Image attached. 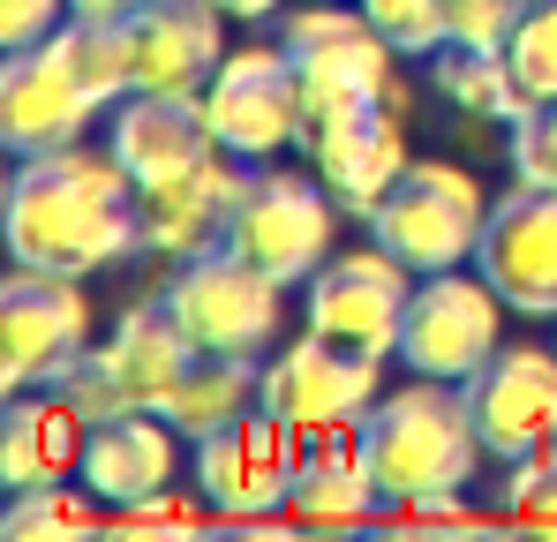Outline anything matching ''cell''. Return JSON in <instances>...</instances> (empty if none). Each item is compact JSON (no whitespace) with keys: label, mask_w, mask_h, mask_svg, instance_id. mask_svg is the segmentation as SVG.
<instances>
[{"label":"cell","mask_w":557,"mask_h":542,"mask_svg":"<svg viewBox=\"0 0 557 542\" xmlns=\"http://www.w3.org/2000/svg\"><path fill=\"white\" fill-rule=\"evenodd\" d=\"M362 15H370L407 61H430L445 46V0H362Z\"/></svg>","instance_id":"f1b7e54d"},{"label":"cell","mask_w":557,"mask_h":542,"mask_svg":"<svg viewBox=\"0 0 557 542\" xmlns=\"http://www.w3.org/2000/svg\"><path fill=\"white\" fill-rule=\"evenodd\" d=\"M211 106V128H219V151L264 167L286 144H301V69L286 46H242L219 61V76L203 90Z\"/></svg>","instance_id":"4fadbf2b"},{"label":"cell","mask_w":557,"mask_h":542,"mask_svg":"<svg viewBox=\"0 0 557 542\" xmlns=\"http://www.w3.org/2000/svg\"><path fill=\"white\" fill-rule=\"evenodd\" d=\"M528 0H445V46L467 53H505L512 30H520Z\"/></svg>","instance_id":"83f0119b"},{"label":"cell","mask_w":557,"mask_h":542,"mask_svg":"<svg viewBox=\"0 0 557 542\" xmlns=\"http://www.w3.org/2000/svg\"><path fill=\"white\" fill-rule=\"evenodd\" d=\"M467 407H474V430L482 452L520 467L535 452L557 445V347H497L467 377Z\"/></svg>","instance_id":"9a60e30c"},{"label":"cell","mask_w":557,"mask_h":542,"mask_svg":"<svg viewBox=\"0 0 557 542\" xmlns=\"http://www.w3.org/2000/svg\"><path fill=\"white\" fill-rule=\"evenodd\" d=\"M392 520H407V528H482V513L467 505L460 490H445V497H414V505H384Z\"/></svg>","instance_id":"836d02e7"},{"label":"cell","mask_w":557,"mask_h":542,"mask_svg":"<svg viewBox=\"0 0 557 542\" xmlns=\"http://www.w3.org/2000/svg\"><path fill=\"white\" fill-rule=\"evenodd\" d=\"M242 188H249V159H234V151H211V159L188 167V174L136 188L144 249L166 257V264L226 249V226H234V211H242Z\"/></svg>","instance_id":"2e32d148"},{"label":"cell","mask_w":557,"mask_h":542,"mask_svg":"<svg viewBox=\"0 0 557 542\" xmlns=\"http://www.w3.org/2000/svg\"><path fill=\"white\" fill-rule=\"evenodd\" d=\"M106 151L128 167L136 188H151V181L203 167L219 151V128H211L203 90H128L121 106H106Z\"/></svg>","instance_id":"ac0fdd59"},{"label":"cell","mask_w":557,"mask_h":542,"mask_svg":"<svg viewBox=\"0 0 557 542\" xmlns=\"http://www.w3.org/2000/svg\"><path fill=\"white\" fill-rule=\"evenodd\" d=\"M332 242H339V196L324 188V174H301V167H249L242 188V211L226 226V249L249 257L257 271H272L286 286H309L317 271L332 264Z\"/></svg>","instance_id":"5b68a950"},{"label":"cell","mask_w":557,"mask_h":542,"mask_svg":"<svg viewBox=\"0 0 557 542\" xmlns=\"http://www.w3.org/2000/svg\"><path fill=\"white\" fill-rule=\"evenodd\" d=\"M294 467H301V438L278 422L272 407H257V415L196 438V490L234 528H257V520H278L286 513Z\"/></svg>","instance_id":"8fae6325"},{"label":"cell","mask_w":557,"mask_h":542,"mask_svg":"<svg viewBox=\"0 0 557 542\" xmlns=\"http://www.w3.org/2000/svg\"><path fill=\"white\" fill-rule=\"evenodd\" d=\"M505 347V294L482 279V271H422L414 279V301H407V324H399V355L407 377H445L467 384L482 361Z\"/></svg>","instance_id":"9c48e42d"},{"label":"cell","mask_w":557,"mask_h":542,"mask_svg":"<svg viewBox=\"0 0 557 542\" xmlns=\"http://www.w3.org/2000/svg\"><path fill=\"white\" fill-rule=\"evenodd\" d=\"M91 355V294L69 271L15 264L0 286V392L69 384V369Z\"/></svg>","instance_id":"ba28073f"},{"label":"cell","mask_w":557,"mask_h":542,"mask_svg":"<svg viewBox=\"0 0 557 542\" xmlns=\"http://www.w3.org/2000/svg\"><path fill=\"white\" fill-rule=\"evenodd\" d=\"M188 361H196V340L182 332V317H174V301L166 294H144L136 309H121V324L106 332V347L69 369V399L84 407V422H113V415H159L166 407V392L188 377Z\"/></svg>","instance_id":"277c9868"},{"label":"cell","mask_w":557,"mask_h":542,"mask_svg":"<svg viewBox=\"0 0 557 542\" xmlns=\"http://www.w3.org/2000/svg\"><path fill=\"white\" fill-rule=\"evenodd\" d=\"M362 452H370L384 505L467 490L474 467L490 459L482 430H474V407H467V384H445V377H407L399 392H384L362 422Z\"/></svg>","instance_id":"7a4b0ae2"},{"label":"cell","mask_w":557,"mask_h":542,"mask_svg":"<svg viewBox=\"0 0 557 542\" xmlns=\"http://www.w3.org/2000/svg\"><path fill=\"white\" fill-rule=\"evenodd\" d=\"M182 445L188 438L166 422V415H113V422H98L91 438H84L76 482L91 490L106 513H121V505L151 497V490H174V459H182Z\"/></svg>","instance_id":"7402d4cb"},{"label":"cell","mask_w":557,"mask_h":542,"mask_svg":"<svg viewBox=\"0 0 557 542\" xmlns=\"http://www.w3.org/2000/svg\"><path fill=\"white\" fill-rule=\"evenodd\" d=\"M182 317V332L196 340V355H272L278 324H286V279L257 271L234 249L211 257H182L174 279L159 286Z\"/></svg>","instance_id":"52a82bcc"},{"label":"cell","mask_w":557,"mask_h":542,"mask_svg":"<svg viewBox=\"0 0 557 542\" xmlns=\"http://www.w3.org/2000/svg\"><path fill=\"white\" fill-rule=\"evenodd\" d=\"M219 8H226L234 23H272V15L286 8V0H219Z\"/></svg>","instance_id":"d590c367"},{"label":"cell","mask_w":557,"mask_h":542,"mask_svg":"<svg viewBox=\"0 0 557 542\" xmlns=\"http://www.w3.org/2000/svg\"><path fill=\"white\" fill-rule=\"evenodd\" d=\"M76 8L69 0H0V53H23V46H46Z\"/></svg>","instance_id":"d6a6232c"},{"label":"cell","mask_w":557,"mask_h":542,"mask_svg":"<svg viewBox=\"0 0 557 542\" xmlns=\"http://www.w3.org/2000/svg\"><path fill=\"white\" fill-rule=\"evenodd\" d=\"M226 8L219 0H151L128 15L136 38V90H211L226 61Z\"/></svg>","instance_id":"ffe728a7"},{"label":"cell","mask_w":557,"mask_h":542,"mask_svg":"<svg viewBox=\"0 0 557 542\" xmlns=\"http://www.w3.org/2000/svg\"><path fill=\"white\" fill-rule=\"evenodd\" d=\"M384 490L370 475L362 430H332V438H301V467H294V497L286 520L301 528H370Z\"/></svg>","instance_id":"603a6c76"},{"label":"cell","mask_w":557,"mask_h":542,"mask_svg":"<svg viewBox=\"0 0 557 542\" xmlns=\"http://www.w3.org/2000/svg\"><path fill=\"white\" fill-rule=\"evenodd\" d=\"M474 271L505 294V309L520 317H557V188H512L505 204H490Z\"/></svg>","instance_id":"e0dca14e"},{"label":"cell","mask_w":557,"mask_h":542,"mask_svg":"<svg viewBox=\"0 0 557 542\" xmlns=\"http://www.w3.org/2000/svg\"><path fill=\"white\" fill-rule=\"evenodd\" d=\"M257 407H264V355H196L159 415L196 445V438H211V430H226Z\"/></svg>","instance_id":"cb8c5ba5"},{"label":"cell","mask_w":557,"mask_h":542,"mask_svg":"<svg viewBox=\"0 0 557 542\" xmlns=\"http://www.w3.org/2000/svg\"><path fill=\"white\" fill-rule=\"evenodd\" d=\"M505 159H512V181H528V188H557V98H550V106H535V113L512 128Z\"/></svg>","instance_id":"f546056e"},{"label":"cell","mask_w":557,"mask_h":542,"mask_svg":"<svg viewBox=\"0 0 557 542\" xmlns=\"http://www.w3.org/2000/svg\"><path fill=\"white\" fill-rule=\"evenodd\" d=\"M196 497H203V490H196ZM196 497H182V490H151V497L121 505L113 528H121V535H136V528H174V535H188V528H203V513H211V505H196Z\"/></svg>","instance_id":"1f68e13d"},{"label":"cell","mask_w":557,"mask_h":542,"mask_svg":"<svg viewBox=\"0 0 557 542\" xmlns=\"http://www.w3.org/2000/svg\"><path fill=\"white\" fill-rule=\"evenodd\" d=\"M98 113H106V106H98V90L76 76L61 30H53L46 46L8 53V69H0V144H8L15 159L84 144V128H91Z\"/></svg>","instance_id":"5bb4252c"},{"label":"cell","mask_w":557,"mask_h":542,"mask_svg":"<svg viewBox=\"0 0 557 542\" xmlns=\"http://www.w3.org/2000/svg\"><path fill=\"white\" fill-rule=\"evenodd\" d=\"M98 520V497L76 482V490H61V482H38V490H8V513H0V535L8 542H30V535H84Z\"/></svg>","instance_id":"484cf974"},{"label":"cell","mask_w":557,"mask_h":542,"mask_svg":"<svg viewBox=\"0 0 557 542\" xmlns=\"http://www.w3.org/2000/svg\"><path fill=\"white\" fill-rule=\"evenodd\" d=\"M144 249V211H136V181L113 151H30L15 159L8 181V257L30 271H69L91 279L113 271Z\"/></svg>","instance_id":"6da1fadb"},{"label":"cell","mask_w":557,"mask_h":542,"mask_svg":"<svg viewBox=\"0 0 557 542\" xmlns=\"http://www.w3.org/2000/svg\"><path fill=\"white\" fill-rule=\"evenodd\" d=\"M309 167L339 196V211L370 219L376 204L399 188V174L414 167V151H407V106H362V113L332 121V128L309 144Z\"/></svg>","instance_id":"d6986e66"},{"label":"cell","mask_w":557,"mask_h":542,"mask_svg":"<svg viewBox=\"0 0 557 542\" xmlns=\"http://www.w3.org/2000/svg\"><path fill=\"white\" fill-rule=\"evenodd\" d=\"M505 61L520 69V84H528L535 106H550L557 98V0H528V15H520Z\"/></svg>","instance_id":"4316f807"},{"label":"cell","mask_w":557,"mask_h":542,"mask_svg":"<svg viewBox=\"0 0 557 542\" xmlns=\"http://www.w3.org/2000/svg\"><path fill=\"white\" fill-rule=\"evenodd\" d=\"M414 279H422V271H407L384 242L332 257V264L309 279V294H301V301H309V332H324V340H339V347H355V355L392 361L399 355L407 301H414Z\"/></svg>","instance_id":"7c38bea8"},{"label":"cell","mask_w":557,"mask_h":542,"mask_svg":"<svg viewBox=\"0 0 557 542\" xmlns=\"http://www.w3.org/2000/svg\"><path fill=\"white\" fill-rule=\"evenodd\" d=\"M84 438H91V422L61 384L8 392V407H0V490L69 482L84 467Z\"/></svg>","instance_id":"44dd1931"},{"label":"cell","mask_w":557,"mask_h":542,"mask_svg":"<svg viewBox=\"0 0 557 542\" xmlns=\"http://www.w3.org/2000/svg\"><path fill=\"white\" fill-rule=\"evenodd\" d=\"M384 399V361L355 355L324 332H301L264 361V407L294 438H332V430H362L370 407Z\"/></svg>","instance_id":"30bf717a"},{"label":"cell","mask_w":557,"mask_h":542,"mask_svg":"<svg viewBox=\"0 0 557 542\" xmlns=\"http://www.w3.org/2000/svg\"><path fill=\"white\" fill-rule=\"evenodd\" d=\"M76 15H106V23H128L136 8H151V0H69Z\"/></svg>","instance_id":"e575fe53"},{"label":"cell","mask_w":557,"mask_h":542,"mask_svg":"<svg viewBox=\"0 0 557 542\" xmlns=\"http://www.w3.org/2000/svg\"><path fill=\"white\" fill-rule=\"evenodd\" d=\"M482 226H490L482 181L467 174V167H453V159H414L399 174V188L370 211V242H384L407 271L474 264Z\"/></svg>","instance_id":"8992f818"},{"label":"cell","mask_w":557,"mask_h":542,"mask_svg":"<svg viewBox=\"0 0 557 542\" xmlns=\"http://www.w3.org/2000/svg\"><path fill=\"white\" fill-rule=\"evenodd\" d=\"M430 84L445 106H460L467 121H505V128H520L528 113H535V98L520 84V69L505 61V53H467V46H437L430 53Z\"/></svg>","instance_id":"d4e9b609"},{"label":"cell","mask_w":557,"mask_h":542,"mask_svg":"<svg viewBox=\"0 0 557 542\" xmlns=\"http://www.w3.org/2000/svg\"><path fill=\"white\" fill-rule=\"evenodd\" d=\"M505 513H512L520 528H557V445L512 467V482H505Z\"/></svg>","instance_id":"4dcf8cb0"},{"label":"cell","mask_w":557,"mask_h":542,"mask_svg":"<svg viewBox=\"0 0 557 542\" xmlns=\"http://www.w3.org/2000/svg\"><path fill=\"white\" fill-rule=\"evenodd\" d=\"M278 46L301 69V151L362 106H407V84H399L407 53L362 15V0H301L278 23Z\"/></svg>","instance_id":"3957f363"}]
</instances>
